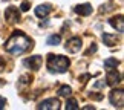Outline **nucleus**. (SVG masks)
I'll use <instances>...</instances> for the list:
<instances>
[{
    "label": "nucleus",
    "mask_w": 124,
    "mask_h": 110,
    "mask_svg": "<svg viewBox=\"0 0 124 110\" xmlns=\"http://www.w3.org/2000/svg\"><path fill=\"white\" fill-rule=\"evenodd\" d=\"M29 47H32V40L25 34H22L20 31H14L12 35L5 43V51L12 55H22Z\"/></svg>",
    "instance_id": "1"
},
{
    "label": "nucleus",
    "mask_w": 124,
    "mask_h": 110,
    "mask_svg": "<svg viewBox=\"0 0 124 110\" xmlns=\"http://www.w3.org/2000/svg\"><path fill=\"white\" fill-rule=\"evenodd\" d=\"M109 99H110L112 106H115L118 109H123V106H124V92H123V89L112 90L110 95H109Z\"/></svg>",
    "instance_id": "3"
},
{
    "label": "nucleus",
    "mask_w": 124,
    "mask_h": 110,
    "mask_svg": "<svg viewBox=\"0 0 124 110\" xmlns=\"http://www.w3.org/2000/svg\"><path fill=\"white\" fill-rule=\"evenodd\" d=\"M5 106H6V99H5L3 96H0V110L5 109Z\"/></svg>",
    "instance_id": "19"
},
{
    "label": "nucleus",
    "mask_w": 124,
    "mask_h": 110,
    "mask_svg": "<svg viewBox=\"0 0 124 110\" xmlns=\"http://www.w3.org/2000/svg\"><path fill=\"white\" fill-rule=\"evenodd\" d=\"M81 38L80 37H72L69 38L68 41H66V51L70 52V54H75V52H78L81 49Z\"/></svg>",
    "instance_id": "5"
},
{
    "label": "nucleus",
    "mask_w": 124,
    "mask_h": 110,
    "mask_svg": "<svg viewBox=\"0 0 124 110\" xmlns=\"http://www.w3.org/2000/svg\"><path fill=\"white\" fill-rule=\"evenodd\" d=\"M75 12L80 14V15H90L92 14V6H90L89 3H84V5H78V6H75Z\"/></svg>",
    "instance_id": "11"
},
{
    "label": "nucleus",
    "mask_w": 124,
    "mask_h": 110,
    "mask_svg": "<svg viewBox=\"0 0 124 110\" xmlns=\"http://www.w3.org/2000/svg\"><path fill=\"white\" fill-rule=\"evenodd\" d=\"M66 110H78L80 106H78V103H77V99H74V98H70L66 101V106H64Z\"/></svg>",
    "instance_id": "13"
},
{
    "label": "nucleus",
    "mask_w": 124,
    "mask_h": 110,
    "mask_svg": "<svg viewBox=\"0 0 124 110\" xmlns=\"http://www.w3.org/2000/svg\"><path fill=\"white\" fill-rule=\"evenodd\" d=\"M103 86H104V81H98V83H95L93 87H103Z\"/></svg>",
    "instance_id": "20"
},
{
    "label": "nucleus",
    "mask_w": 124,
    "mask_h": 110,
    "mask_svg": "<svg viewBox=\"0 0 124 110\" xmlns=\"http://www.w3.org/2000/svg\"><path fill=\"white\" fill-rule=\"evenodd\" d=\"M0 84H2V83H0Z\"/></svg>",
    "instance_id": "23"
},
{
    "label": "nucleus",
    "mask_w": 124,
    "mask_h": 110,
    "mask_svg": "<svg viewBox=\"0 0 124 110\" xmlns=\"http://www.w3.org/2000/svg\"><path fill=\"white\" fill-rule=\"evenodd\" d=\"M29 8H31V5H29V2H23V3L20 5V9H22L23 12H26V11H28V9H29Z\"/></svg>",
    "instance_id": "18"
},
{
    "label": "nucleus",
    "mask_w": 124,
    "mask_h": 110,
    "mask_svg": "<svg viewBox=\"0 0 124 110\" xmlns=\"http://www.w3.org/2000/svg\"><path fill=\"white\" fill-rule=\"evenodd\" d=\"M39 110H57L60 109V101L57 98H49V99H45L41 101L39 106H37Z\"/></svg>",
    "instance_id": "4"
},
{
    "label": "nucleus",
    "mask_w": 124,
    "mask_h": 110,
    "mask_svg": "<svg viewBox=\"0 0 124 110\" xmlns=\"http://www.w3.org/2000/svg\"><path fill=\"white\" fill-rule=\"evenodd\" d=\"M90 109L93 110V106H86V107H84V110H90Z\"/></svg>",
    "instance_id": "22"
},
{
    "label": "nucleus",
    "mask_w": 124,
    "mask_h": 110,
    "mask_svg": "<svg viewBox=\"0 0 124 110\" xmlns=\"http://www.w3.org/2000/svg\"><path fill=\"white\" fill-rule=\"evenodd\" d=\"M103 41H104V44L112 47V46H115L118 43V37L113 35V34H103Z\"/></svg>",
    "instance_id": "12"
},
{
    "label": "nucleus",
    "mask_w": 124,
    "mask_h": 110,
    "mask_svg": "<svg viewBox=\"0 0 124 110\" xmlns=\"http://www.w3.org/2000/svg\"><path fill=\"white\" fill-rule=\"evenodd\" d=\"M95 51H97V46H95L93 43H92V46L89 47V52H95Z\"/></svg>",
    "instance_id": "21"
},
{
    "label": "nucleus",
    "mask_w": 124,
    "mask_h": 110,
    "mask_svg": "<svg viewBox=\"0 0 124 110\" xmlns=\"http://www.w3.org/2000/svg\"><path fill=\"white\" fill-rule=\"evenodd\" d=\"M52 11V6L51 5H39V6L35 8V15L37 17H40V18H43V17H46L47 14H49Z\"/></svg>",
    "instance_id": "10"
},
{
    "label": "nucleus",
    "mask_w": 124,
    "mask_h": 110,
    "mask_svg": "<svg viewBox=\"0 0 124 110\" xmlns=\"http://www.w3.org/2000/svg\"><path fill=\"white\" fill-rule=\"evenodd\" d=\"M69 58L68 57H63V55H54V54H49L47 55V69L51 72H57V73H64L69 67Z\"/></svg>",
    "instance_id": "2"
},
{
    "label": "nucleus",
    "mask_w": 124,
    "mask_h": 110,
    "mask_svg": "<svg viewBox=\"0 0 124 110\" xmlns=\"http://www.w3.org/2000/svg\"><path fill=\"white\" fill-rule=\"evenodd\" d=\"M109 25H110L113 29H116L118 32H124V20H123V15H116V17H112L109 20Z\"/></svg>",
    "instance_id": "9"
},
{
    "label": "nucleus",
    "mask_w": 124,
    "mask_h": 110,
    "mask_svg": "<svg viewBox=\"0 0 124 110\" xmlns=\"http://www.w3.org/2000/svg\"><path fill=\"white\" fill-rule=\"evenodd\" d=\"M5 18H6L9 23H17L20 20V12H18V9H16L14 6H9L6 9V12H5Z\"/></svg>",
    "instance_id": "8"
},
{
    "label": "nucleus",
    "mask_w": 124,
    "mask_h": 110,
    "mask_svg": "<svg viewBox=\"0 0 124 110\" xmlns=\"http://www.w3.org/2000/svg\"><path fill=\"white\" fill-rule=\"evenodd\" d=\"M70 92H72V89H70L69 86H61L57 93H58V96H69Z\"/></svg>",
    "instance_id": "16"
},
{
    "label": "nucleus",
    "mask_w": 124,
    "mask_h": 110,
    "mask_svg": "<svg viewBox=\"0 0 124 110\" xmlns=\"http://www.w3.org/2000/svg\"><path fill=\"white\" fill-rule=\"evenodd\" d=\"M118 64H120V61H118L116 58H107V60H104V67H106V69H115Z\"/></svg>",
    "instance_id": "14"
},
{
    "label": "nucleus",
    "mask_w": 124,
    "mask_h": 110,
    "mask_svg": "<svg viewBox=\"0 0 124 110\" xmlns=\"http://www.w3.org/2000/svg\"><path fill=\"white\" fill-rule=\"evenodd\" d=\"M31 81V76L29 75H23V76H20V84H28Z\"/></svg>",
    "instance_id": "17"
},
{
    "label": "nucleus",
    "mask_w": 124,
    "mask_h": 110,
    "mask_svg": "<svg viewBox=\"0 0 124 110\" xmlns=\"http://www.w3.org/2000/svg\"><path fill=\"white\" fill-rule=\"evenodd\" d=\"M60 41H61V37L60 35H51L49 38H47V44H49V46H57V44H60Z\"/></svg>",
    "instance_id": "15"
},
{
    "label": "nucleus",
    "mask_w": 124,
    "mask_h": 110,
    "mask_svg": "<svg viewBox=\"0 0 124 110\" xmlns=\"http://www.w3.org/2000/svg\"><path fill=\"white\" fill-rule=\"evenodd\" d=\"M106 81H107V86H110V87H113V86H116L118 83L121 81V73L116 72V67L115 69H109V72L106 75Z\"/></svg>",
    "instance_id": "6"
},
{
    "label": "nucleus",
    "mask_w": 124,
    "mask_h": 110,
    "mask_svg": "<svg viewBox=\"0 0 124 110\" xmlns=\"http://www.w3.org/2000/svg\"><path fill=\"white\" fill-rule=\"evenodd\" d=\"M23 64H25L26 67L32 69V70H37V69H40V66H41V57L34 55V57H31V58H26L23 61Z\"/></svg>",
    "instance_id": "7"
}]
</instances>
